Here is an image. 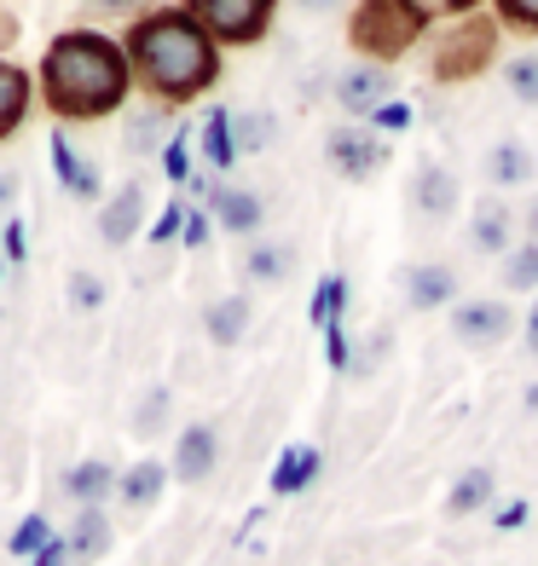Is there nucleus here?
Returning <instances> with one entry per match:
<instances>
[{"instance_id": "nucleus-1", "label": "nucleus", "mask_w": 538, "mask_h": 566, "mask_svg": "<svg viewBox=\"0 0 538 566\" xmlns=\"http://www.w3.org/2000/svg\"><path fill=\"white\" fill-rule=\"evenodd\" d=\"M127 87V70L111 41L99 35H64L46 53V98L59 116H99L111 111Z\"/></svg>"}, {"instance_id": "nucleus-2", "label": "nucleus", "mask_w": 538, "mask_h": 566, "mask_svg": "<svg viewBox=\"0 0 538 566\" xmlns=\"http://www.w3.org/2000/svg\"><path fill=\"white\" fill-rule=\"evenodd\" d=\"M134 59L163 93H197V87L215 82L209 41H203V30L179 12H163V18L139 23L134 30Z\"/></svg>"}, {"instance_id": "nucleus-3", "label": "nucleus", "mask_w": 538, "mask_h": 566, "mask_svg": "<svg viewBox=\"0 0 538 566\" xmlns=\"http://www.w3.org/2000/svg\"><path fill=\"white\" fill-rule=\"evenodd\" d=\"M417 35V18L400 7V0H365V12L353 18V41L365 46V53H382V59H394L400 46H412Z\"/></svg>"}, {"instance_id": "nucleus-4", "label": "nucleus", "mask_w": 538, "mask_h": 566, "mask_svg": "<svg viewBox=\"0 0 538 566\" xmlns=\"http://www.w3.org/2000/svg\"><path fill=\"white\" fill-rule=\"evenodd\" d=\"M192 12H197V23H209L226 41H255L267 12H272V0H192Z\"/></svg>"}, {"instance_id": "nucleus-5", "label": "nucleus", "mask_w": 538, "mask_h": 566, "mask_svg": "<svg viewBox=\"0 0 538 566\" xmlns=\"http://www.w3.org/2000/svg\"><path fill=\"white\" fill-rule=\"evenodd\" d=\"M457 336L475 342V347H493L504 342V329H509V306L504 301H469V306H457Z\"/></svg>"}, {"instance_id": "nucleus-6", "label": "nucleus", "mask_w": 538, "mask_h": 566, "mask_svg": "<svg viewBox=\"0 0 538 566\" xmlns=\"http://www.w3.org/2000/svg\"><path fill=\"white\" fill-rule=\"evenodd\" d=\"M486 53H493V30H469V35H457V41L441 46L434 70H441V75H475Z\"/></svg>"}, {"instance_id": "nucleus-7", "label": "nucleus", "mask_w": 538, "mask_h": 566, "mask_svg": "<svg viewBox=\"0 0 538 566\" xmlns=\"http://www.w3.org/2000/svg\"><path fill=\"white\" fill-rule=\"evenodd\" d=\"M215 469V433L209 428H186L179 433V451H174V474L179 480H203Z\"/></svg>"}, {"instance_id": "nucleus-8", "label": "nucleus", "mask_w": 538, "mask_h": 566, "mask_svg": "<svg viewBox=\"0 0 538 566\" xmlns=\"http://www.w3.org/2000/svg\"><path fill=\"white\" fill-rule=\"evenodd\" d=\"M319 474V451H307V446H290L284 457H278V469H272V492L278 497H290V492H301L307 480Z\"/></svg>"}, {"instance_id": "nucleus-9", "label": "nucleus", "mask_w": 538, "mask_h": 566, "mask_svg": "<svg viewBox=\"0 0 538 566\" xmlns=\"http://www.w3.org/2000/svg\"><path fill=\"white\" fill-rule=\"evenodd\" d=\"M330 157H337L342 174H371L382 163V145L365 139V134H337V139H330Z\"/></svg>"}, {"instance_id": "nucleus-10", "label": "nucleus", "mask_w": 538, "mask_h": 566, "mask_svg": "<svg viewBox=\"0 0 538 566\" xmlns=\"http://www.w3.org/2000/svg\"><path fill=\"white\" fill-rule=\"evenodd\" d=\"M493 492H498V474H493V469H469L464 480L452 485L446 509H452V514H475L480 503H493Z\"/></svg>"}, {"instance_id": "nucleus-11", "label": "nucleus", "mask_w": 538, "mask_h": 566, "mask_svg": "<svg viewBox=\"0 0 538 566\" xmlns=\"http://www.w3.org/2000/svg\"><path fill=\"white\" fill-rule=\"evenodd\" d=\"M417 202H423V214H452L457 179H452L446 168H423V179H417Z\"/></svg>"}, {"instance_id": "nucleus-12", "label": "nucleus", "mask_w": 538, "mask_h": 566, "mask_svg": "<svg viewBox=\"0 0 538 566\" xmlns=\"http://www.w3.org/2000/svg\"><path fill=\"white\" fill-rule=\"evenodd\" d=\"M134 220H139V186H122L116 191V202L105 209V243H127V231H134Z\"/></svg>"}, {"instance_id": "nucleus-13", "label": "nucleus", "mask_w": 538, "mask_h": 566, "mask_svg": "<svg viewBox=\"0 0 538 566\" xmlns=\"http://www.w3.org/2000/svg\"><path fill=\"white\" fill-rule=\"evenodd\" d=\"M486 174L504 179V186H521V179H532L527 145H493V157H486Z\"/></svg>"}, {"instance_id": "nucleus-14", "label": "nucleus", "mask_w": 538, "mask_h": 566, "mask_svg": "<svg viewBox=\"0 0 538 566\" xmlns=\"http://www.w3.org/2000/svg\"><path fill=\"white\" fill-rule=\"evenodd\" d=\"M23 98H30V87H23V75L12 64H0V134H12L18 116H23Z\"/></svg>"}, {"instance_id": "nucleus-15", "label": "nucleus", "mask_w": 538, "mask_h": 566, "mask_svg": "<svg viewBox=\"0 0 538 566\" xmlns=\"http://www.w3.org/2000/svg\"><path fill=\"white\" fill-rule=\"evenodd\" d=\"M244 324H249V306L232 295V301H220L215 313H209V336H215L220 347H232V342L244 336Z\"/></svg>"}, {"instance_id": "nucleus-16", "label": "nucleus", "mask_w": 538, "mask_h": 566, "mask_svg": "<svg viewBox=\"0 0 538 566\" xmlns=\"http://www.w3.org/2000/svg\"><path fill=\"white\" fill-rule=\"evenodd\" d=\"M157 492H163V462H139V469H134V474L122 480V497L134 503V509L157 503Z\"/></svg>"}, {"instance_id": "nucleus-17", "label": "nucleus", "mask_w": 538, "mask_h": 566, "mask_svg": "<svg viewBox=\"0 0 538 566\" xmlns=\"http://www.w3.org/2000/svg\"><path fill=\"white\" fill-rule=\"evenodd\" d=\"M412 301H417V306H441V301H452V272H446V266H423V272H412Z\"/></svg>"}, {"instance_id": "nucleus-18", "label": "nucleus", "mask_w": 538, "mask_h": 566, "mask_svg": "<svg viewBox=\"0 0 538 566\" xmlns=\"http://www.w3.org/2000/svg\"><path fill=\"white\" fill-rule=\"evenodd\" d=\"M105 492H111V469H105V462H82V469L70 474V497H82L87 509L105 497Z\"/></svg>"}, {"instance_id": "nucleus-19", "label": "nucleus", "mask_w": 538, "mask_h": 566, "mask_svg": "<svg viewBox=\"0 0 538 566\" xmlns=\"http://www.w3.org/2000/svg\"><path fill=\"white\" fill-rule=\"evenodd\" d=\"M215 209H220V220L232 226V231H249L255 220H261V202H255L249 191H220V197H215Z\"/></svg>"}, {"instance_id": "nucleus-20", "label": "nucleus", "mask_w": 538, "mask_h": 566, "mask_svg": "<svg viewBox=\"0 0 538 566\" xmlns=\"http://www.w3.org/2000/svg\"><path fill=\"white\" fill-rule=\"evenodd\" d=\"M105 537H111V526H105V514H99V509H87L82 514V526H75V560H93L99 549H105Z\"/></svg>"}, {"instance_id": "nucleus-21", "label": "nucleus", "mask_w": 538, "mask_h": 566, "mask_svg": "<svg viewBox=\"0 0 538 566\" xmlns=\"http://www.w3.org/2000/svg\"><path fill=\"white\" fill-rule=\"evenodd\" d=\"M475 243L480 249H504L509 243V214L498 209V202H486V209L475 214Z\"/></svg>"}, {"instance_id": "nucleus-22", "label": "nucleus", "mask_w": 538, "mask_h": 566, "mask_svg": "<svg viewBox=\"0 0 538 566\" xmlns=\"http://www.w3.org/2000/svg\"><path fill=\"white\" fill-rule=\"evenodd\" d=\"M337 93H342V105H353V111L371 105V98L382 93V70H353V75H342Z\"/></svg>"}, {"instance_id": "nucleus-23", "label": "nucleus", "mask_w": 538, "mask_h": 566, "mask_svg": "<svg viewBox=\"0 0 538 566\" xmlns=\"http://www.w3.org/2000/svg\"><path fill=\"white\" fill-rule=\"evenodd\" d=\"M342 295H348V283L342 277H324L319 283V295H313V324H337V313H342Z\"/></svg>"}, {"instance_id": "nucleus-24", "label": "nucleus", "mask_w": 538, "mask_h": 566, "mask_svg": "<svg viewBox=\"0 0 538 566\" xmlns=\"http://www.w3.org/2000/svg\"><path fill=\"white\" fill-rule=\"evenodd\" d=\"M203 139H209V157H215V168L232 163V116H226V111H215V116H209V134H203Z\"/></svg>"}, {"instance_id": "nucleus-25", "label": "nucleus", "mask_w": 538, "mask_h": 566, "mask_svg": "<svg viewBox=\"0 0 538 566\" xmlns=\"http://www.w3.org/2000/svg\"><path fill=\"white\" fill-rule=\"evenodd\" d=\"M504 75H509V87H516V93L527 98V105H538V59H532V53H521Z\"/></svg>"}, {"instance_id": "nucleus-26", "label": "nucleus", "mask_w": 538, "mask_h": 566, "mask_svg": "<svg viewBox=\"0 0 538 566\" xmlns=\"http://www.w3.org/2000/svg\"><path fill=\"white\" fill-rule=\"evenodd\" d=\"M53 163H59V174H64L70 191H93V174H82V163H75V150H70L64 139H53Z\"/></svg>"}, {"instance_id": "nucleus-27", "label": "nucleus", "mask_w": 538, "mask_h": 566, "mask_svg": "<svg viewBox=\"0 0 538 566\" xmlns=\"http://www.w3.org/2000/svg\"><path fill=\"white\" fill-rule=\"evenodd\" d=\"M46 537H53V532H46V521H41V514H30V521H23V526L12 532V555H35V549L46 544Z\"/></svg>"}, {"instance_id": "nucleus-28", "label": "nucleus", "mask_w": 538, "mask_h": 566, "mask_svg": "<svg viewBox=\"0 0 538 566\" xmlns=\"http://www.w3.org/2000/svg\"><path fill=\"white\" fill-rule=\"evenodd\" d=\"M509 283H516V290H532V283H538V243L509 261Z\"/></svg>"}, {"instance_id": "nucleus-29", "label": "nucleus", "mask_w": 538, "mask_h": 566, "mask_svg": "<svg viewBox=\"0 0 538 566\" xmlns=\"http://www.w3.org/2000/svg\"><path fill=\"white\" fill-rule=\"evenodd\" d=\"M249 272H255V277H278V272H284V249H255Z\"/></svg>"}, {"instance_id": "nucleus-30", "label": "nucleus", "mask_w": 538, "mask_h": 566, "mask_svg": "<svg viewBox=\"0 0 538 566\" xmlns=\"http://www.w3.org/2000/svg\"><path fill=\"white\" fill-rule=\"evenodd\" d=\"M457 7H469V0H405L412 18H441V12H457Z\"/></svg>"}, {"instance_id": "nucleus-31", "label": "nucleus", "mask_w": 538, "mask_h": 566, "mask_svg": "<svg viewBox=\"0 0 538 566\" xmlns=\"http://www.w3.org/2000/svg\"><path fill=\"white\" fill-rule=\"evenodd\" d=\"M376 127H389V134H394V127H412V105H382Z\"/></svg>"}, {"instance_id": "nucleus-32", "label": "nucleus", "mask_w": 538, "mask_h": 566, "mask_svg": "<svg viewBox=\"0 0 538 566\" xmlns=\"http://www.w3.org/2000/svg\"><path fill=\"white\" fill-rule=\"evenodd\" d=\"M324 353H330V365H337V370L348 365V336H342V329H337V324H330V329H324Z\"/></svg>"}, {"instance_id": "nucleus-33", "label": "nucleus", "mask_w": 538, "mask_h": 566, "mask_svg": "<svg viewBox=\"0 0 538 566\" xmlns=\"http://www.w3.org/2000/svg\"><path fill=\"white\" fill-rule=\"evenodd\" d=\"M70 295H75V306H99V283H93V277L82 272V277L70 283Z\"/></svg>"}, {"instance_id": "nucleus-34", "label": "nucleus", "mask_w": 538, "mask_h": 566, "mask_svg": "<svg viewBox=\"0 0 538 566\" xmlns=\"http://www.w3.org/2000/svg\"><path fill=\"white\" fill-rule=\"evenodd\" d=\"M35 566H64V544H59V537H46V544L35 549Z\"/></svg>"}, {"instance_id": "nucleus-35", "label": "nucleus", "mask_w": 538, "mask_h": 566, "mask_svg": "<svg viewBox=\"0 0 538 566\" xmlns=\"http://www.w3.org/2000/svg\"><path fill=\"white\" fill-rule=\"evenodd\" d=\"M521 521H527V503H509V509L498 514V526H504V532H516Z\"/></svg>"}, {"instance_id": "nucleus-36", "label": "nucleus", "mask_w": 538, "mask_h": 566, "mask_svg": "<svg viewBox=\"0 0 538 566\" xmlns=\"http://www.w3.org/2000/svg\"><path fill=\"white\" fill-rule=\"evenodd\" d=\"M504 12H509V18H532V23H538V0H504Z\"/></svg>"}, {"instance_id": "nucleus-37", "label": "nucleus", "mask_w": 538, "mask_h": 566, "mask_svg": "<svg viewBox=\"0 0 538 566\" xmlns=\"http://www.w3.org/2000/svg\"><path fill=\"white\" fill-rule=\"evenodd\" d=\"M168 174H174V179H186V150H179V145L168 150Z\"/></svg>"}, {"instance_id": "nucleus-38", "label": "nucleus", "mask_w": 538, "mask_h": 566, "mask_svg": "<svg viewBox=\"0 0 538 566\" xmlns=\"http://www.w3.org/2000/svg\"><path fill=\"white\" fill-rule=\"evenodd\" d=\"M527 347L538 353V306H532V318H527Z\"/></svg>"}, {"instance_id": "nucleus-39", "label": "nucleus", "mask_w": 538, "mask_h": 566, "mask_svg": "<svg viewBox=\"0 0 538 566\" xmlns=\"http://www.w3.org/2000/svg\"><path fill=\"white\" fill-rule=\"evenodd\" d=\"M527 410H538V381H532V388H527Z\"/></svg>"}, {"instance_id": "nucleus-40", "label": "nucleus", "mask_w": 538, "mask_h": 566, "mask_svg": "<svg viewBox=\"0 0 538 566\" xmlns=\"http://www.w3.org/2000/svg\"><path fill=\"white\" fill-rule=\"evenodd\" d=\"M532 238H538V209H532Z\"/></svg>"}, {"instance_id": "nucleus-41", "label": "nucleus", "mask_w": 538, "mask_h": 566, "mask_svg": "<svg viewBox=\"0 0 538 566\" xmlns=\"http://www.w3.org/2000/svg\"><path fill=\"white\" fill-rule=\"evenodd\" d=\"M307 7H330V0H307Z\"/></svg>"}]
</instances>
